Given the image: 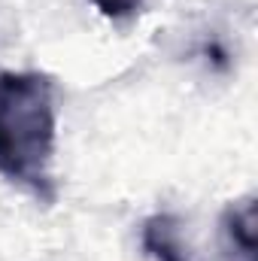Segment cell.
<instances>
[{
  "mask_svg": "<svg viewBox=\"0 0 258 261\" xmlns=\"http://www.w3.org/2000/svg\"><path fill=\"white\" fill-rule=\"evenodd\" d=\"M91 3H94V9H97L100 15L116 18V21L131 18V15H137V12L143 9V0H91Z\"/></svg>",
  "mask_w": 258,
  "mask_h": 261,
  "instance_id": "obj_4",
  "label": "cell"
},
{
  "mask_svg": "<svg viewBox=\"0 0 258 261\" xmlns=\"http://www.w3.org/2000/svg\"><path fill=\"white\" fill-rule=\"evenodd\" d=\"M140 243H143V252L155 261H192L189 258V246L183 243V225L170 213L149 216L143 222Z\"/></svg>",
  "mask_w": 258,
  "mask_h": 261,
  "instance_id": "obj_2",
  "label": "cell"
},
{
  "mask_svg": "<svg viewBox=\"0 0 258 261\" xmlns=\"http://www.w3.org/2000/svg\"><path fill=\"white\" fill-rule=\"evenodd\" d=\"M225 234L228 240L246 255L249 261H255L258 252V216H255V200H246V203H234L225 210Z\"/></svg>",
  "mask_w": 258,
  "mask_h": 261,
  "instance_id": "obj_3",
  "label": "cell"
},
{
  "mask_svg": "<svg viewBox=\"0 0 258 261\" xmlns=\"http://www.w3.org/2000/svg\"><path fill=\"white\" fill-rule=\"evenodd\" d=\"M55 85L46 73H0V176L31 189L43 200L55 197Z\"/></svg>",
  "mask_w": 258,
  "mask_h": 261,
  "instance_id": "obj_1",
  "label": "cell"
}]
</instances>
